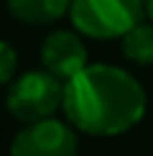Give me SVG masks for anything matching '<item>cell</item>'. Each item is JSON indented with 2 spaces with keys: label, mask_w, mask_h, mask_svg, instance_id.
I'll return each instance as SVG.
<instances>
[{
  "label": "cell",
  "mask_w": 153,
  "mask_h": 156,
  "mask_svg": "<svg viewBox=\"0 0 153 156\" xmlns=\"http://www.w3.org/2000/svg\"><path fill=\"white\" fill-rule=\"evenodd\" d=\"M145 90L130 72L112 64H92L64 82V113L76 131L120 136L145 115Z\"/></svg>",
  "instance_id": "1"
},
{
  "label": "cell",
  "mask_w": 153,
  "mask_h": 156,
  "mask_svg": "<svg viewBox=\"0 0 153 156\" xmlns=\"http://www.w3.org/2000/svg\"><path fill=\"white\" fill-rule=\"evenodd\" d=\"M145 16L143 0H72L69 18L89 38H123Z\"/></svg>",
  "instance_id": "2"
},
{
  "label": "cell",
  "mask_w": 153,
  "mask_h": 156,
  "mask_svg": "<svg viewBox=\"0 0 153 156\" xmlns=\"http://www.w3.org/2000/svg\"><path fill=\"white\" fill-rule=\"evenodd\" d=\"M64 102V80L51 74L49 69H31L10 84L8 113L21 123H33L51 118Z\"/></svg>",
  "instance_id": "3"
},
{
  "label": "cell",
  "mask_w": 153,
  "mask_h": 156,
  "mask_svg": "<svg viewBox=\"0 0 153 156\" xmlns=\"http://www.w3.org/2000/svg\"><path fill=\"white\" fill-rule=\"evenodd\" d=\"M76 133L54 118L25 123L10 144V156H76Z\"/></svg>",
  "instance_id": "4"
},
{
  "label": "cell",
  "mask_w": 153,
  "mask_h": 156,
  "mask_svg": "<svg viewBox=\"0 0 153 156\" xmlns=\"http://www.w3.org/2000/svg\"><path fill=\"white\" fill-rule=\"evenodd\" d=\"M41 64L43 69L66 82L69 77L87 67L84 41L74 31H51L41 44Z\"/></svg>",
  "instance_id": "5"
},
{
  "label": "cell",
  "mask_w": 153,
  "mask_h": 156,
  "mask_svg": "<svg viewBox=\"0 0 153 156\" xmlns=\"http://www.w3.org/2000/svg\"><path fill=\"white\" fill-rule=\"evenodd\" d=\"M69 5L72 0H8V13L21 23L46 26L66 16Z\"/></svg>",
  "instance_id": "6"
},
{
  "label": "cell",
  "mask_w": 153,
  "mask_h": 156,
  "mask_svg": "<svg viewBox=\"0 0 153 156\" xmlns=\"http://www.w3.org/2000/svg\"><path fill=\"white\" fill-rule=\"evenodd\" d=\"M123 54L135 64H153V23H135L123 36Z\"/></svg>",
  "instance_id": "7"
},
{
  "label": "cell",
  "mask_w": 153,
  "mask_h": 156,
  "mask_svg": "<svg viewBox=\"0 0 153 156\" xmlns=\"http://www.w3.org/2000/svg\"><path fill=\"white\" fill-rule=\"evenodd\" d=\"M18 69V54L8 41H0V84L10 82Z\"/></svg>",
  "instance_id": "8"
},
{
  "label": "cell",
  "mask_w": 153,
  "mask_h": 156,
  "mask_svg": "<svg viewBox=\"0 0 153 156\" xmlns=\"http://www.w3.org/2000/svg\"><path fill=\"white\" fill-rule=\"evenodd\" d=\"M143 8H145V16L153 21V0H143Z\"/></svg>",
  "instance_id": "9"
}]
</instances>
